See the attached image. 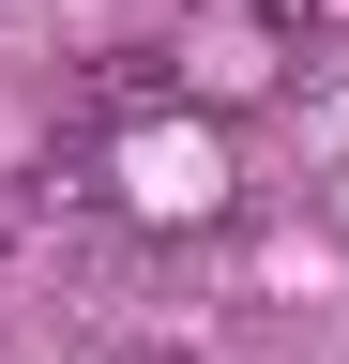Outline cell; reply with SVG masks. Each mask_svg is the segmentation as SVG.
I'll return each instance as SVG.
<instances>
[{
    "instance_id": "cell-1",
    "label": "cell",
    "mask_w": 349,
    "mask_h": 364,
    "mask_svg": "<svg viewBox=\"0 0 349 364\" xmlns=\"http://www.w3.org/2000/svg\"><path fill=\"white\" fill-rule=\"evenodd\" d=\"M122 198H137L152 228H167V213H183V228L228 213V136H213V122H152L137 152H122Z\"/></svg>"
},
{
    "instance_id": "cell-2",
    "label": "cell",
    "mask_w": 349,
    "mask_h": 364,
    "mask_svg": "<svg viewBox=\"0 0 349 364\" xmlns=\"http://www.w3.org/2000/svg\"><path fill=\"white\" fill-rule=\"evenodd\" d=\"M274 31L289 46H349V0H274Z\"/></svg>"
}]
</instances>
